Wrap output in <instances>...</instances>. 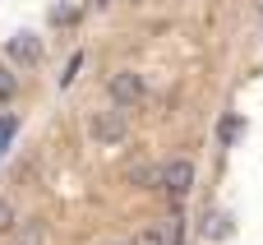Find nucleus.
<instances>
[{
    "instance_id": "20e7f679",
    "label": "nucleus",
    "mask_w": 263,
    "mask_h": 245,
    "mask_svg": "<svg viewBox=\"0 0 263 245\" xmlns=\"http://www.w3.org/2000/svg\"><path fill=\"white\" fill-rule=\"evenodd\" d=\"M9 60L14 65H42V37L37 32H14L9 37Z\"/></svg>"
},
{
    "instance_id": "ddd939ff",
    "label": "nucleus",
    "mask_w": 263,
    "mask_h": 245,
    "mask_svg": "<svg viewBox=\"0 0 263 245\" xmlns=\"http://www.w3.org/2000/svg\"><path fill=\"white\" fill-rule=\"evenodd\" d=\"M97 5H111V0H97Z\"/></svg>"
},
{
    "instance_id": "f03ea898",
    "label": "nucleus",
    "mask_w": 263,
    "mask_h": 245,
    "mask_svg": "<svg viewBox=\"0 0 263 245\" xmlns=\"http://www.w3.org/2000/svg\"><path fill=\"white\" fill-rule=\"evenodd\" d=\"M157 185H162L171 199H185L190 185H194V162H190V157H171V162L157 171Z\"/></svg>"
},
{
    "instance_id": "f8f14e48",
    "label": "nucleus",
    "mask_w": 263,
    "mask_h": 245,
    "mask_svg": "<svg viewBox=\"0 0 263 245\" xmlns=\"http://www.w3.org/2000/svg\"><path fill=\"white\" fill-rule=\"evenodd\" d=\"M129 5H143V0H129Z\"/></svg>"
},
{
    "instance_id": "f257e3e1",
    "label": "nucleus",
    "mask_w": 263,
    "mask_h": 245,
    "mask_svg": "<svg viewBox=\"0 0 263 245\" xmlns=\"http://www.w3.org/2000/svg\"><path fill=\"white\" fill-rule=\"evenodd\" d=\"M106 93H111L116 107H139L148 88H143V74H134V69H116V74L106 79Z\"/></svg>"
},
{
    "instance_id": "0eeeda50",
    "label": "nucleus",
    "mask_w": 263,
    "mask_h": 245,
    "mask_svg": "<svg viewBox=\"0 0 263 245\" xmlns=\"http://www.w3.org/2000/svg\"><path fill=\"white\" fill-rule=\"evenodd\" d=\"M42 236H46L42 222H23V232H18V241H14V245H42Z\"/></svg>"
},
{
    "instance_id": "423d86ee",
    "label": "nucleus",
    "mask_w": 263,
    "mask_h": 245,
    "mask_svg": "<svg viewBox=\"0 0 263 245\" xmlns=\"http://www.w3.org/2000/svg\"><path fill=\"white\" fill-rule=\"evenodd\" d=\"M203 236H213V241L231 236V218H227V213H208V218H203Z\"/></svg>"
},
{
    "instance_id": "9d476101",
    "label": "nucleus",
    "mask_w": 263,
    "mask_h": 245,
    "mask_svg": "<svg viewBox=\"0 0 263 245\" xmlns=\"http://www.w3.org/2000/svg\"><path fill=\"white\" fill-rule=\"evenodd\" d=\"M14 125H18V120H14V116H5V120H0V148H5V144H9V134H14Z\"/></svg>"
},
{
    "instance_id": "7ed1b4c3",
    "label": "nucleus",
    "mask_w": 263,
    "mask_h": 245,
    "mask_svg": "<svg viewBox=\"0 0 263 245\" xmlns=\"http://www.w3.org/2000/svg\"><path fill=\"white\" fill-rule=\"evenodd\" d=\"M88 134H92L97 144H120V139L129 134V125H125V116H120V111H92Z\"/></svg>"
},
{
    "instance_id": "6e6552de",
    "label": "nucleus",
    "mask_w": 263,
    "mask_h": 245,
    "mask_svg": "<svg viewBox=\"0 0 263 245\" xmlns=\"http://www.w3.org/2000/svg\"><path fill=\"white\" fill-rule=\"evenodd\" d=\"M14 93H18V79H14V74H9V69L0 65V102H9Z\"/></svg>"
},
{
    "instance_id": "9b49d317",
    "label": "nucleus",
    "mask_w": 263,
    "mask_h": 245,
    "mask_svg": "<svg viewBox=\"0 0 263 245\" xmlns=\"http://www.w3.org/2000/svg\"><path fill=\"white\" fill-rule=\"evenodd\" d=\"M240 134V120H222V139H236Z\"/></svg>"
},
{
    "instance_id": "1a4fd4ad",
    "label": "nucleus",
    "mask_w": 263,
    "mask_h": 245,
    "mask_svg": "<svg viewBox=\"0 0 263 245\" xmlns=\"http://www.w3.org/2000/svg\"><path fill=\"white\" fill-rule=\"evenodd\" d=\"M18 222H14V204L9 199H0V232H14Z\"/></svg>"
},
{
    "instance_id": "39448f33",
    "label": "nucleus",
    "mask_w": 263,
    "mask_h": 245,
    "mask_svg": "<svg viewBox=\"0 0 263 245\" xmlns=\"http://www.w3.org/2000/svg\"><path fill=\"white\" fill-rule=\"evenodd\" d=\"M176 236H180V227H176V222H171L166 232H153V227H148V232H139V236H134V245H176Z\"/></svg>"
}]
</instances>
